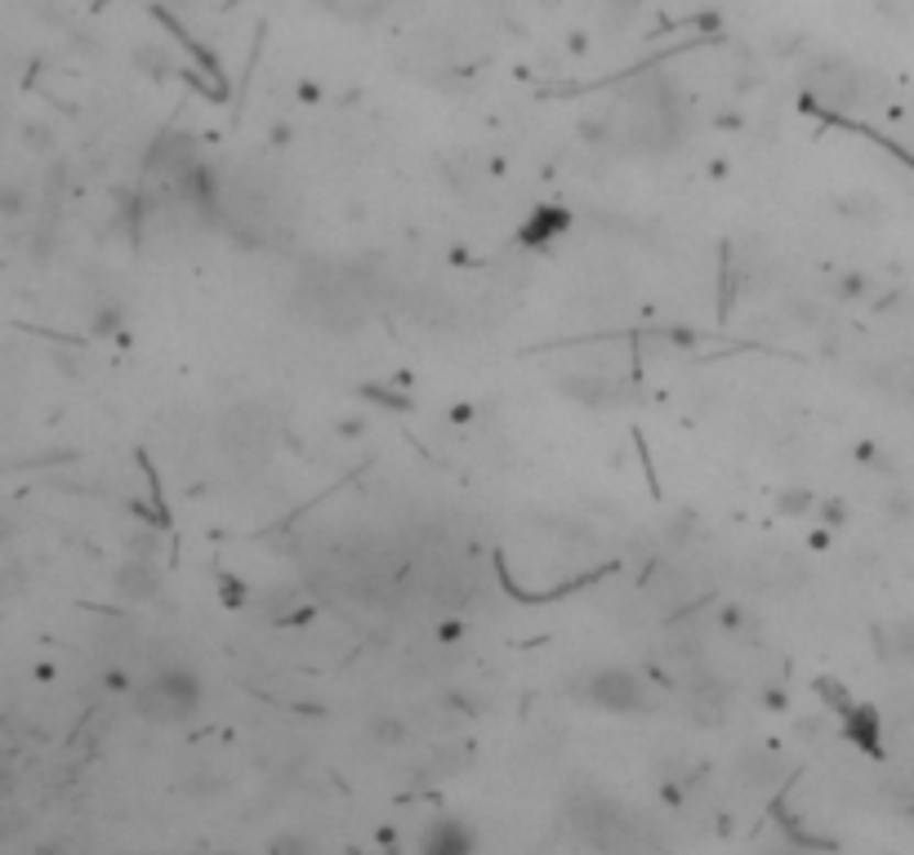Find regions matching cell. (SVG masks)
<instances>
[{"label": "cell", "mask_w": 914, "mask_h": 855, "mask_svg": "<svg viewBox=\"0 0 914 855\" xmlns=\"http://www.w3.org/2000/svg\"><path fill=\"white\" fill-rule=\"evenodd\" d=\"M290 308L304 325L326 334H353L375 308V286L353 264H312L295 277Z\"/></svg>", "instance_id": "6da1fadb"}, {"label": "cell", "mask_w": 914, "mask_h": 855, "mask_svg": "<svg viewBox=\"0 0 914 855\" xmlns=\"http://www.w3.org/2000/svg\"><path fill=\"white\" fill-rule=\"evenodd\" d=\"M571 824L580 837L594 842L607 855H656L660 851L656 833L634 811H625L620 802H607V798H580L571 807Z\"/></svg>", "instance_id": "7a4b0ae2"}, {"label": "cell", "mask_w": 914, "mask_h": 855, "mask_svg": "<svg viewBox=\"0 0 914 855\" xmlns=\"http://www.w3.org/2000/svg\"><path fill=\"white\" fill-rule=\"evenodd\" d=\"M201 704V681L188 668H156L143 687H139V713L147 722H188Z\"/></svg>", "instance_id": "3957f363"}, {"label": "cell", "mask_w": 914, "mask_h": 855, "mask_svg": "<svg viewBox=\"0 0 914 855\" xmlns=\"http://www.w3.org/2000/svg\"><path fill=\"white\" fill-rule=\"evenodd\" d=\"M219 442L236 464H264L277 451V419L264 406H236L219 423Z\"/></svg>", "instance_id": "277c9868"}, {"label": "cell", "mask_w": 914, "mask_h": 855, "mask_svg": "<svg viewBox=\"0 0 914 855\" xmlns=\"http://www.w3.org/2000/svg\"><path fill=\"white\" fill-rule=\"evenodd\" d=\"M803 80H807V90L829 108H852L861 99V71L852 63H839V58L812 63Z\"/></svg>", "instance_id": "5b68a950"}, {"label": "cell", "mask_w": 914, "mask_h": 855, "mask_svg": "<svg viewBox=\"0 0 914 855\" xmlns=\"http://www.w3.org/2000/svg\"><path fill=\"white\" fill-rule=\"evenodd\" d=\"M590 700L607 713H638L647 709V691L629 668H598L590 677Z\"/></svg>", "instance_id": "8992f818"}, {"label": "cell", "mask_w": 914, "mask_h": 855, "mask_svg": "<svg viewBox=\"0 0 914 855\" xmlns=\"http://www.w3.org/2000/svg\"><path fill=\"white\" fill-rule=\"evenodd\" d=\"M848 718V735L857 740V748H866L870 757H883V726L874 709H844Z\"/></svg>", "instance_id": "52a82bcc"}, {"label": "cell", "mask_w": 914, "mask_h": 855, "mask_svg": "<svg viewBox=\"0 0 914 855\" xmlns=\"http://www.w3.org/2000/svg\"><path fill=\"white\" fill-rule=\"evenodd\" d=\"M425 855H473V837L464 824H433L425 837Z\"/></svg>", "instance_id": "ba28073f"}, {"label": "cell", "mask_w": 914, "mask_h": 855, "mask_svg": "<svg viewBox=\"0 0 914 855\" xmlns=\"http://www.w3.org/2000/svg\"><path fill=\"white\" fill-rule=\"evenodd\" d=\"M317 5L330 10L335 19H344V23H371L393 5V0H317Z\"/></svg>", "instance_id": "9c48e42d"}, {"label": "cell", "mask_w": 914, "mask_h": 855, "mask_svg": "<svg viewBox=\"0 0 914 855\" xmlns=\"http://www.w3.org/2000/svg\"><path fill=\"white\" fill-rule=\"evenodd\" d=\"M772 855H803V851H772Z\"/></svg>", "instance_id": "30bf717a"}]
</instances>
